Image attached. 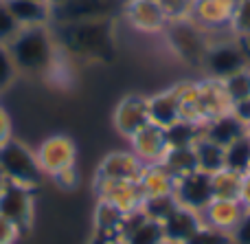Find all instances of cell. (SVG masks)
Returning <instances> with one entry per match:
<instances>
[{
	"instance_id": "6da1fadb",
	"label": "cell",
	"mask_w": 250,
	"mask_h": 244,
	"mask_svg": "<svg viewBox=\"0 0 250 244\" xmlns=\"http://www.w3.org/2000/svg\"><path fill=\"white\" fill-rule=\"evenodd\" d=\"M53 38H55L57 48L70 53V55L104 60L114 53L112 31H110V22L105 18L57 24V29L53 31Z\"/></svg>"
},
{
	"instance_id": "7a4b0ae2",
	"label": "cell",
	"mask_w": 250,
	"mask_h": 244,
	"mask_svg": "<svg viewBox=\"0 0 250 244\" xmlns=\"http://www.w3.org/2000/svg\"><path fill=\"white\" fill-rule=\"evenodd\" d=\"M7 48L16 62V68L22 73H48L60 53L48 26L20 29L16 38L7 44Z\"/></svg>"
},
{
	"instance_id": "3957f363",
	"label": "cell",
	"mask_w": 250,
	"mask_h": 244,
	"mask_svg": "<svg viewBox=\"0 0 250 244\" xmlns=\"http://www.w3.org/2000/svg\"><path fill=\"white\" fill-rule=\"evenodd\" d=\"M163 35L176 57H180L187 64L202 66V60L207 55V48L211 44V40L207 38L208 35L207 31L200 29L189 16L178 18V20H169Z\"/></svg>"
},
{
	"instance_id": "277c9868",
	"label": "cell",
	"mask_w": 250,
	"mask_h": 244,
	"mask_svg": "<svg viewBox=\"0 0 250 244\" xmlns=\"http://www.w3.org/2000/svg\"><path fill=\"white\" fill-rule=\"evenodd\" d=\"M0 167L9 183H18L24 187H38L44 172L40 170V163L35 152L22 141L11 139L0 145Z\"/></svg>"
},
{
	"instance_id": "5b68a950",
	"label": "cell",
	"mask_w": 250,
	"mask_h": 244,
	"mask_svg": "<svg viewBox=\"0 0 250 244\" xmlns=\"http://www.w3.org/2000/svg\"><path fill=\"white\" fill-rule=\"evenodd\" d=\"M0 214L7 220H11L20 233H26L33 224L35 216L33 189L18 183H7L0 192Z\"/></svg>"
},
{
	"instance_id": "8992f818",
	"label": "cell",
	"mask_w": 250,
	"mask_h": 244,
	"mask_svg": "<svg viewBox=\"0 0 250 244\" xmlns=\"http://www.w3.org/2000/svg\"><path fill=\"white\" fill-rule=\"evenodd\" d=\"M244 66H246V60H244L237 38L211 42L207 48V55L202 60V68L208 73V77L215 79L229 77V75L237 73L239 68H244Z\"/></svg>"
},
{
	"instance_id": "52a82bcc",
	"label": "cell",
	"mask_w": 250,
	"mask_h": 244,
	"mask_svg": "<svg viewBox=\"0 0 250 244\" xmlns=\"http://www.w3.org/2000/svg\"><path fill=\"white\" fill-rule=\"evenodd\" d=\"M35 158L40 163V170L46 176H53L57 172L73 167L77 161V145L66 134L46 136L35 150Z\"/></svg>"
},
{
	"instance_id": "ba28073f",
	"label": "cell",
	"mask_w": 250,
	"mask_h": 244,
	"mask_svg": "<svg viewBox=\"0 0 250 244\" xmlns=\"http://www.w3.org/2000/svg\"><path fill=\"white\" fill-rule=\"evenodd\" d=\"M95 192L99 200H105L121 209L125 216L141 211L143 202H145V194H143L138 180H101L95 178Z\"/></svg>"
},
{
	"instance_id": "9c48e42d",
	"label": "cell",
	"mask_w": 250,
	"mask_h": 244,
	"mask_svg": "<svg viewBox=\"0 0 250 244\" xmlns=\"http://www.w3.org/2000/svg\"><path fill=\"white\" fill-rule=\"evenodd\" d=\"M173 196L178 205L193 211H202L208 202L213 200V187H211V174L202 170H195L187 176H180L173 183Z\"/></svg>"
},
{
	"instance_id": "30bf717a",
	"label": "cell",
	"mask_w": 250,
	"mask_h": 244,
	"mask_svg": "<svg viewBox=\"0 0 250 244\" xmlns=\"http://www.w3.org/2000/svg\"><path fill=\"white\" fill-rule=\"evenodd\" d=\"M114 128L125 139L136 134L141 128H145L149 121V110H147V97L143 95H125L114 108Z\"/></svg>"
},
{
	"instance_id": "8fae6325",
	"label": "cell",
	"mask_w": 250,
	"mask_h": 244,
	"mask_svg": "<svg viewBox=\"0 0 250 244\" xmlns=\"http://www.w3.org/2000/svg\"><path fill=\"white\" fill-rule=\"evenodd\" d=\"M237 0H193L189 18L207 33L217 29H229Z\"/></svg>"
},
{
	"instance_id": "7c38bea8",
	"label": "cell",
	"mask_w": 250,
	"mask_h": 244,
	"mask_svg": "<svg viewBox=\"0 0 250 244\" xmlns=\"http://www.w3.org/2000/svg\"><path fill=\"white\" fill-rule=\"evenodd\" d=\"M125 20L141 33H163L169 18L156 0H127L123 7Z\"/></svg>"
},
{
	"instance_id": "4fadbf2b",
	"label": "cell",
	"mask_w": 250,
	"mask_h": 244,
	"mask_svg": "<svg viewBox=\"0 0 250 244\" xmlns=\"http://www.w3.org/2000/svg\"><path fill=\"white\" fill-rule=\"evenodd\" d=\"M143 167H145L143 161L132 152V150H119V152H110L101 158L95 178H101V180H138Z\"/></svg>"
},
{
	"instance_id": "5bb4252c",
	"label": "cell",
	"mask_w": 250,
	"mask_h": 244,
	"mask_svg": "<svg viewBox=\"0 0 250 244\" xmlns=\"http://www.w3.org/2000/svg\"><path fill=\"white\" fill-rule=\"evenodd\" d=\"M167 136H165V128L156 126V123H147L145 128L129 136V150L143 161V165L149 163H160L167 152Z\"/></svg>"
},
{
	"instance_id": "9a60e30c",
	"label": "cell",
	"mask_w": 250,
	"mask_h": 244,
	"mask_svg": "<svg viewBox=\"0 0 250 244\" xmlns=\"http://www.w3.org/2000/svg\"><path fill=\"white\" fill-rule=\"evenodd\" d=\"M110 0H64L57 7H51V22H82V20H99L108 13Z\"/></svg>"
},
{
	"instance_id": "2e32d148",
	"label": "cell",
	"mask_w": 250,
	"mask_h": 244,
	"mask_svg": "<svg viewBox=\"0 0 250 244\" xmlns=\"http://www.w3.org/2000/svg\"><path fill=\"white\" fill-rule=\"evenodd\" d=\"M195 84H198L200 104H202V112H204L207 121H211V119H215V117H222V114H229L230 110H233V101H230L222 79L204 77Z\"/></svg>"
},
{
	"instance_id": "e0dca14e",
	"label": "cell",
	"mask_w": 250,
	"mask_h": 244,
	"mask_svg": "<svg viewBox=\"0 0 250 244\" xmlns=\"http://www.w3.org/2000/svg\"><path fill=\"white\" fill-rule=\"evenodd\" d=\"M121 240L125 244H163L165 229L156 220L145 218L143 211H136V214H129L125 218Z\"/></svg>"
},
{
	"instance_id": "ac0fdd59",
	"label": "cell",
	"mask_w": 250,
	"mask_h": 244,
	"mask_svg": "<svg viewBox=\"0 0 250 244\" xmlns=\"http://www.w3.org/2000/svg\"><path fill=\"white\" fill-rule=\"evenodd\" d=\"M246 209L239 200H220V198H213L202 211H200V218L204 224L213 229H222V231H233L237 227V222L244 218Z\"/></svg>"
},
{
	"instance_id": "d6986e66",
	"label": "cell",
	"mask_w": 250,
	"mask_h": 244,
	"mask_svg": "<svg viewBox=\"0 0 250 244\" xmlns=\"http://www.w3.org/2000/svg\"><path fill=\"white\" fill-rule=\"evenodd\" d=\"M4 4L20 24V29L51 24V4H46L44 0H4Z\"/></svg>"
},
{
	"instance_id": "ffe728a7",
	"label": "cell",
	"mask_w": 250,
	"mask_h": 244,
	"mask_svg": "<svg viewBox=\"0 0 250 244\" xmlns=\"http://www.w3.org/2000/svg\"><path fill=\"white\" fill-rule=\"evenodd\" d=\"M200 227H202V218H200L198 211L187 209V207H178V209L163 222L165 240L176 242V244H185Z\"/></svg>"
},
{
	"instance_id": "44dd1931",
	"label": "cell",
	"mask_w": 250,
	"mask_h": 244,
	"mask_svg": "<svg viewBox=\"0 0 250 244\" xmlns=\"http://www.w3.org/2000/svg\"><path fill=\"white\" fill-rule=\"evenodd\" d=\"M246 132H248V126L239 121L233 112L215 117V119H211V121H207L202 126V136H207L208 141L222 145V148L230 145L233 141H237L239 136L246 134Z\"/></svg>"
},
{
	"instance_id": "7402d4cb",
	"label": "cell",
	"mask_w": 250,
	"mask_h": 244,
	"mask_svg": "<svg viewBox=\"0 0 250 244\" xmlns=\"http://www.w3.org/2000/svg\"><path fill=\"white\" fill-rule=\"evenodd\" d=\"M147 110H149V121L160 128H169L180 121V106L173 86L147 97Z\"/></svg>"
},
{
	"instance_id": "603a6c76",
	"label": "cell",
	"mask_w": 250,
	"mask_h": 244,
	"mask_svg": "<svg viewBox=\"0 0 250 244\" xmlns=\"http://www.w3.org/2000/svg\"><path fill=\"white\" fill-rule=\"evenodd\" d=\"M173 183H176V178L165 170L163 163H149V165L143 167L141 176H138V185H141L145 198L173 194Z\"/></svg>"
},
{
	"instance_id": "cb8c5ba5",
	"label": "cell",
	"mask_w": 250,
	"mask_h": 244,
	"mask_svg": "<svg viewBox=\"0 0 250 244\" xmlns=\"http://www.w3.org/2000/svg\"><path fill=\"white\" fill-rule=\"evenodd\" d=\"M178 97V106H180V121H189L195 126H204L207 119L202 112V104H200L198 95V84L195 82H180L173 86Z\"/></svg>"
},
{
	"instance_id": "d4e9b609",
	"label": "cell",
	"mask_w": 250,
	"mask_h": 244,
	"mask_svg": "<svg viewBox=\"0 0 250 244\" xmlns=\"http://www.w3.org/2000/svg\"><path fill=\"white\" fill-rule=\"evenodd\" d=\"M127 216L121 209H117L114 205L105 200H97L95 209V236L104 238H121L123 224Z\"/></svg>"
},
{
	"instance_id": "484cf974",
	"label": "cell",
	"mask_w": 250,
	"mask_h": 244,
	"mask_svg": "<svg viewBox=\"0 0 250 244\" xmlns=\"http://www.w3.org/2000/svg\"><path fill=\"white\" fill-rule=\"evenodd\" d=\"M244 176L235 170L222 167L220 172L211 174V187H213V198L220 200H239V192H242Z\"/></svg>"
},
{
	"instance_id": "4316f807",
	"label": "cell",
	"mask_w": 250,
	"mask_h": 244,
	"mask_svg": "<svg viewBox=\"0 0 250 244\" xmlns=\"http://www.w3.org/2000/svg\"><path fill=\"white\" fill-rule=\"evenodd\" d=\"M160 163L173 178H180V176H187L198 170V158H195L193 145L191 148H167Z\"/></svg>"
},
{
	"instance_id": "83f0119b",
	"label": "cell",
	"mask_w": 250,
	"mask_h": 244,
	"mask_svg": "<svg viewBox=\"0 0 250 244\" xmlns=\"http://www.w3.org/2000/svg\"><path fill=\"white\" fill-rule=\"evenodd\" d=\"M193 152L198 158V170L207 172V174H215L222 167H226L224 163V148L213 141H208L207 136H200L193 143Z\"/></svg>"
},
{
	"instance_id": "f1b7e54d",
	"label": "cell",
	"mask_w": 250,
	"mask_h": 244,
	"mask_svg": "<svg viewBox=\"0 0 250 244\" xmlns=\"http://www.w3.org/2000/svg\"><path fill=\"white\" fill-rule=\"evenodd\" d=\"M224 163L229 170H235L239 174H248L250 167V136L244 134L237 141L224 148Z\"/></svg>"
},
{
	"instance_id": "f546056e",
	"label": "cell",
	"mask_w": 250,
	"mask_h": 244,
	"mask_svg": "<svg viewBox=\"0 0 250 244\" xmlns=\"http://www.w3.org/2000/svg\"><path fill=\"white\" fill-rule=\"evenodd\" d=\"M169 148H191L195 141L202 136V126H195L189 121H178L173 126L165 128Z\"/></svg>"
},
{
	"instance_id": "4dcf8cb0",
	"label": "cell",
	"mask_w": 250,
	"mask_h": 244,
	"mask_svg": "<svg viewBox=\"0 0 250 244\" xmlns=\"http://www.w3.org/2000/svg\"><path fill=\"white\" fill-rule=\"evenodd\" d=\"M178 200L173 194H167V196H156V198H145V202H143L141 211L145 214V218L149 220H156V222L163 224L165 220L169 218V216L173 214V211L178 209Z\"/></svg>"
},
{
	"instance_id": "1f68e13d",
	"label": "cell",
	"mask_w": 250,
	"mask_h": 244,
	"mask_svg": "<svg viewBox=\"0 0 250 244\" xmlns=\"http://www.w3.org/2000/svg\"><path fill=\"white\" fill-rule=\"evenodd\" d=\"M222 84H224V88H226V92H229L233 104L250 99V66H244V68H239L237 73L224 77Z\"/></svg>"
},
{
	"instance_id": "d6a6232c",
	"label": "cell",
	"mask_w": 250,
	"mask_h": 244,
	"mask_svg": "<svg viewBox=\"0 0 250 244\" xmlns=\"http://www.w3.org/2000/svg\"><path fill=\"white\" fill-rule=\"evenodd\" d=\"M229 31L233 38H244L250 35V0H237V7L230 18Z\"/></svg>"
},
{
	"instance_id": "836d02e7",
	"label": "cell",
	"mask_w": 250,
	"mask_h": 244,
	"mask_svg": "<svg viewBox=\"0 0 250 244\" xmlns=\"http://www.w3.org/2000/svg\"><path fill=\"white\" fill-rule=\"evenodd\" d=\"M185 244H233L229 231H222V229H213L208 224L202 222V227L193 233Z\"/></svg>"
},
{
	"instance_id": "e575fe53",
	"label": "cell",
	"mask_w": 250,
	"mask_h": 244,
	"mask_svg": "<svg viewBox=\"0 0 250 244\" xmlns=\"http://www.w3.org/2000/svg\"><path fill=\"white\" fill-rule=\"evenodd\" d=\"M16 75H18L16 62H13L7 44H0V92L7 90V88L11 86L13 79H16Z\"/></svg>"
},
{
	"instance_id": "d590c367",
	"label": "cell",
	"mask_w": 250,
	"mask_h": 244,
	"mask_svg": "<svg viewBox=\"0 0 250 244\" xmlns=\"http://www.w3.org/2000/svg\"><path fill=\"white\" fill-rule=\"evenodd\" d=\"M18 31H20V24L7 9L4 0H0V44H9L18 35Z\"/></svg>"
},
{
	"instance_id": "8d00e7d4",
	"label": "cell",
	"mask_w": 250,
	"mask_h": 244,
	"mask_svg": "<svg viewBox=\"0 0 250 244\" xmlns=\"http://www.w3.org/2000/svg\"><path fill=\"white\" fill-rule=\"evenodd\" d=\"M160 4V9L165 11V16L169 20H178V18H187L191 11L193 0H156Z\"/></svg>"
},
{
	"instance_id": "74e56055",
	"label": "cell",
	"mask_w": 250,
	"mask_h": 244,
	"mask_svg": "<svg viewBox=\"0 0 250 244\" xmlns=\"http://www.w3.org/2000/svg\"><path fill=\"white\" fill-rule=\"evenodd\" d=\"M51 178H53V183H55L60 189H64V192H70V189H75L79 185V174H77V167L75 165L57 172V174H53Z\"/></svg>"
},
{
	"instance_id": "f35d334b",
	"label": "cell",
	"mask_w": 250,
	"mask_h": 244,
	"mask_svg": "<svg viewBox=\"0 0 250 244\" xmlns=\"http://www.w3.org/2000/svg\"><path fill=\"white\" fill-rule=\"evenodd\" d=\"M230 238H233V244H250V211L244 214L237 227L230 231Z\"/></svg>"
},
{
	"instance_id": "ab89813d",
	"label": "cell",
	"mask_w": 250,
	"mask_h": 244,
	"mask_svg": "<svg viewBox=\"0 0 250 244\" xmlns=\"http://www.w3.org/2000/svg\"><path fill=\"white\" fill-rule=\"evenodd\" d=\"M20 236H22V233L18 231L16 224L0 214V244H16Z\"/></svg>"
},
{
	"instance_id": "60d3db41",
	"label": "cell",
	"mask_w": 250,
	"mask_h": 244,
	"mask_svg": "<svg viewBox=\"0 0 250 244\" xmlns=\"http://www.w3.org/2000/svg\"><path fill=\"white\" fill-rule=\"evenodd\" d=\"M11 117H9V112L0 106V145L7 143L9 139H11Z\"/></svg>"
},
{
	"instance_id": "b9f144b4",
	"label": "cell",
	"mask_w": 250,
	"mask_h": 244,
	"mask_svg": "<svg viewBox=\"0 0 250 244\" xmlns=\"http://www.w3.org/2000/svg\"><path fill=\"white\" fill-rule=\"evenodd\" d=\"M230 112H233L242 123L250 126V99H244V101L233 104V110H230Z\"/></svg>"
},
{
	"instance_id": "7bdbcfd3",
	"label": "cell",
	"mask_w": 250,
	"mask_h": 244,
	"mask_svg": "<svg viewBox=\"0 0 250 244\" xmlns=\"http://www.w3.org/2000/svg\"><path fill=\"white\" fill-rule=\"evenodd\" d=\"M239 202H242V205H244V209L250 211V174L244 176L242 192H239Z\"/></svg>"
},
{
	"instance_id": "ee69618b",
	"label": "cell",
	"mask_w": 250,
	"mask_h": 244,
	"mask_svg": "<svg viewBox=\"0 0 250 244\" xmlns=\"http://www.w3.org/2000/svg\"><path fill=\"white\" fill-rule=\"evenodd\" d=\"M237 40H239V46H242L244 60H246V66H250V35H244V38H237Z\"/></svg>"
},
{
	"instance_id": "f6af8a7d",
	"label": "cell",
	"mask_w": 250,
	"mask_h": 244,
	"mask_svg": "<svg viewBox=\"0 0 250 244\" xmlns=\"http://www.w3.org/2000/svg\"><path fill=\"white\" fill-rule=\"evenodd\" d=\"M90 244H125L121 238H104V236H95V240Z\"/></svg>"
},
{
	"instance_id": "bcb514c9",
	"label": "cell",
	"mask_w": 250,
	"mask_h": 244,
	"mask_svg": "<svg viewBox=\"0 0 250 244\" xmlns=\"http://www.w3.org/2000/svg\"><path fill=\"white\" fill-rule=\"evenodd\" d=\"M9 180H7V176H4V172H2V167H0V192L4 189V185H7Z\"/></svg>"
},
{
	"instance_id": "7dc6e473",
	"label": "cell",
	"mask_w": 250,
	"mask_h": 244,
	"mask_svg": "<svg viewBox=\"0 0 250 244\" xmlns=\"http://www.w3.org/2000/svg\"><path fill=\"white\" fill-rule=\"evenodd\" d=\"M44 2H46V4H51V7H57V4H62V2H64V0H44Z\"/></svg>"
},
{
	"instance_id": "c3c4849f",
	"label": "cell",
	"mask_w": 250,
	"mask_h": 244,
	"mask_svg": "<svg viewBox=\"0 0 250 244\" xmlns=\"http://www.w3.org/2000/svg\"><path fill=\"white\" fill-rule=\"evenodd\" d=\"M163 244H176V242H169V240H165V242H163Z\"/></svg>"
},
{
	"instance_id": "681fc988",
	"label": "cell",
	"mask_w": 250,
	"mask_h": 244,
	"mask_svg": "<svg viewBox=\"0 0 250 244\" xmlns=\"http://www.w3.org/2000/svg\"><path fill=\"white\" fill-rule=\"evenodd\" d=\"M246 134H248V136H250V126H248V132H246Z\"/></svg>"
},
{
	"instance_id": "f907efd6",
	"label": "cell",
	"mask_w": 250,
	"mask_h": 244,
	"mask_svg": "<svg viewBox=\"0 0 250 244\" xmlns=\"http://www.w3.org/2000/svg\"><path fill=\"white\" fill-rule=\"evenodd\" d=\"M248 174H250V167H248Z\"/></svg>"
}]
</instances>
